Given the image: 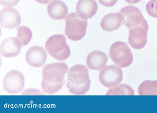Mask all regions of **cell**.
Returning <instances> with one entry per match:
<instances>
[{
  "label": "cell",
  "instance_id": "cell-1",
  "mask_svg": "<svg viewBox=\"0 0 157 113\" xmlns=\"http://www.w3.org/2000/svg\"><path fill=\"white\" fill-rule=\"evenodd\" d=\"M68 66L64 62H57L44 66L42 71L41 88L43 92L48 94L55 93L62 88Z\"/></svg>",
  "mask_w": 157,
  "mask_h": 113
},
{
  "label": "cell",
  "instance_id": "cell-2",
  "mask_svg": "<svg viewBox=\"0 0 157 113\" xmlns=\"http://www.w3.org/2000/svg\"><path fill=\"white\" fill-rule=\"evenodd\" d=\"M90 82L87 67L77 64L68 71L64 84L71 93L79 95L85 94L89 90Z\"/></svg>",
  "mask_w": 157,
  "mask_h": 113
},
{
  "label": "cell",
  "instance_id": "cell-3",
  "mask_svg": "<svg viewBox=\"0 0 157 113\" xmlns=\"http://www.w3.org/2000/svg\"><path fill=\"white\" fill-rule=\"evenodd\" d=\"M45 48L49 54L57 60H65L71 54L66 37L62 34H55L50 36L45 42Z\"/></svg>",
  "mask_w": 157,
  "mask_h": 113
},
{
  "label": "cell",
  "instance_id": "cell-4",
  "mask_svg": "<svg viewBox=\"0 0 157 113\" xmlns=\"http://www.w3.org/2000/svg\"><path fill=\"white\" fill-rule=\"evenodd\" d=\"M65 34L70 39L77 41L85 36L87 20L81 18L76 12L68 13L65 18Z\"/></svg>",
  "mask_w": 157,
  "mask_h": 113
},
{
  "label": "cell",
  "instance_id": "cell-5",
  "mask_svg": "<svg viewBox=\"0 0 157 113\" xmlns=\"http://www.w3.org/2000/svg\"><path fill=\"white\" fill-rule=\"evenodd\" d=\"M109 56L116 65L121 68L130 66L133 60V54L128 44L121 41H117L112 44Z\"/></svg>",
  "mask_w": 157,
  "mask_h": 113
},
{
  "label": "cell",
  "instance_id": "cell-6",
  "mask_svg": "<svg viewBox=\"0 0 157 113\" xmlns=\"http://www.w3.org/2000/svg\"><path fill=\"white\" fill-rule=\"evenodd\" d=\"M119 13L121 16V25L129 30L146 21L141 11L133 5L124 7Z\"/></svg>",
  "mask_w": 157,
  "mask_h": 113
},
{
  "label": "cell",
  "instance_id": "cell-7",
  "mask_svg": "<svg viewBox=\"0 0 157 113\" xmlns=\"http://www.w3.org/2000/svg\"><path fill=\"white\" fill-rule=\"evenodd\" d=\"M123 78L121 68L115 65L107 66L101 70L99 80L103 86L111 88L119 85Z\"/></svg>",
  "mask_w": 157,
  "mask_h": 113
},
{
  "label": "cell",
  "instance_id": "cell-8",
  "mask_svg": "<svg viewBox=\"0 0 157 113\" xmlns=\"http://www.w3.org/2000/svg\"><path fill=\"white\" fill-rule=\"evenodd\" d=\"M2 85L4 89L8 93L17 94L24 89L25 86L24 76L18 70H10L4 76Z\"/></svg>",
  "mask_w": 157,
  "mask_h": 113
},
{
  "label": "cell",
  "instance_id": "cell-9",
  "mask_svg": "<svg viewBox=\"0 0 157 113\" xmlns=\"http://www.w3.org/2000/svg\"><path fill=\"white\" fill-rule=\"evenodd\" d=\"M148 25L147 21L129 30L128 43L135 49L143 48L147 41Z\"/></svg>",
  "mask_w": 157,
  "mask_h": 113
},
{
  "label": "cell",
  "instance_id": "cell-10",
  "mask_svg": "<svg viewBox=\"0 0 157 113\" xmlns=\"http://www.w3.org/2000/svg\"><path fill=\"white\" fill-rule=\"evenodd\" d=\"M21 20V15L13 7H4L0 12V24L4 28L16 29L20 24Z\"/></svg>",
  "mask_w": 157,
  "mask_h": 113
},
{
  "label": "cell",
  "instance_id": "cell-11",
  "mask_svg": "<svg viewBox=\"0 0 157 113\" xmlns=\"http://www.w3.org/2000/svg\"><path fill=\"white\" fill-rule=\"evenodd\" d=\"M48 56L47 53L43 47L33 46L27 50L25 55V60L30 66L39 67L45 64Z\"/></svg>",
  "mask_w": 157,
  "mask_h": 113
},
{
  "label": "cell",
  "instance_id": "cell-12",
  "mask_svg": "<svg viewBox=\"0 0 157 113\" xmlns=\"http://www.w3.org/2000/svg\"><path fill=\"white\" fill-rule=\"evenodd\" d=\"M22 47L18 39L14 37L5 38L2 42L0 47L1 56L5 57H14L21 52Z\"/></svg>",
  "mask_w": 157,
  "mask_h": 113
},
{
  "label": "cell",
  "instance_id": "cell-13",
  "mask_svg": "<svg viewBox=\"0 0 157 113\" xmlns=\"http://www.w3.org/2000/svg\"><path fill=\"white\" fill-rule=\"evenodd\" d=\"M98 5L95 0H78L76 7V13L81 18L87 20L96 13Z\"/></svg>",
  "mask_w": 157,
  "mask_h": 113
},
{
  "label": "cell",
  "instance_id": "cell-14",
  "mask_svg": "<svg viewBox=\"0 0 157 113\" xmlns=\"http://www.w3.org/2000/svg\"><path fill=\"white\" fill-rule=\"evenodd\" d=\"M108 61L107 55L103 52L94 51L88 54L86 64L90 69L99 71L104 68Z\"/></svg>",
  "mask_w": 157,
  "mask_h": 113
},
{
  "label": "cell",
  "instance_id": "cell-15",
  "mask_svg": "<svg viewBox=\"0 0 157 113\" xmlns=\"http://www.w3.org/2000/svg\"><path fill=\"white\" fill-rule=\"evenodd\" d=\"M47 13L49 16L55 20L64 19L68 13L67 5L61 0H52L47 6Z\"/></svg>",
  "mask_w": 157,
  "mask_h": 113
},
{
  "label": "cell",
  "instance_id": "cell-16",
  "mask_svg": "<svg viewBox=\"0 0 157 113\" xmlns=\"http://www.w3.org/2000/svg\"><path fill=\"white\" fill-rule=\"evenodd\" d=\"M121 19L118 13H110L105 15L101 19L100 25L104 31L111 32L121 26Z\"/></svg>",
  "mask_w": 157,
  "mask_h": 113
},
{
  "label": "cell",
  "instance_id": "cell-17",
  "mask_svg": "<svg viewBox=\"0 0 157 113\" xmlns=\"http://www.w3.org/2000/svg\"><path fill=\"white\" fill-rule=\"evenodd\" d=\"M138 92L140 95H157V80H146L139 85Z\"/></svg>",
  "mask_w": 157,
  "mask_h": 113
},
{
  "label": "cell",
  "instance_id": "cell-18",
  "mask_svg": "<svg viewBox=\"0 0 157 113\" xmlns=\"http://www.w3.org/2000/svg\"><path fill=\"white\" fill-rule=\"evenodd\" d=\"M134 91L130 86L125 84H121L110 88L106 95H134Z\"/></svg>",
  "mask_w": 157,
  "mask_h": 113
},
{
  "label": "cell",
  "instance_id": "cell-19",
  "mask_svg": "<svg viewBox=\"0 0 157 113\" xmlns=\"http://www.w3.org/2000/svg\"><path fill=\"white\" fill-rule=\"evenodd\" d=\"M32 35V32L29 28L22 25L17 28V34L16 37L20 42L22 47H23L29 43Z\"/></svg>",
  "mask_w": 157,
  "mask_h": 113
},
{
  "label": "cell",
  "instance_id": "cell-20",
  "mask_svg": "<svg viewBox=\"0 0 157 113\" xmlns=\"http://www.w3.org/2000/svg\"><path fill=\"white\" fill-rule=\"evenodd\" d=\"M146 9L150 16L157 18V0H151L147 4Z\"/></svg>",
  "mask_w": 157,
  "mask_h": 113
},
{
  "label": "cell",
  "instance_id": "cell-21",
  "mask_svg": "<svg viewBox=\"0 0 157 113\" xmlns=\"http://www.w3.org/2000/svg\"><path fill=\"white\" fill-rule=\"evenodd\" d=\"M22 95H44V94L40 90L34 88H29L24 90L21 94Z\"/></svg>",
  "mask_w": 157,
  "mask_h": 113
},
{
  "label": "cell",
  "instance_id": "cell-22",
  "mask_svg": "<svg viewBox=\"0 0 157 113\" xmlns=\"http://www.w3.org/2000/svg\"><path fill=\"white\" fill-rule=\"evenodd\" d=\"M20 0H0V3L4 6L12 7L16 5Z\"/></svg>",
  "mask_w": 157,
  "mask_h": 113
},
{
  "label": "cell",
  "instance_id": "cell-23",
  "mask_svg": "<svg viewBox=\"0 0 157 113\" xmlns=\"http://www.w3.org/2000/svg\"><path fill=\"white\" fill-rule=\"evenodd\" d=\"M101 5L106 7H111L115 5L118 0H98Z\"/></svg>",
  "mask_w": 157,
  "mask_h": 113
},
{
  "label": "cell",
  "instance_id": "cell-24",
  "mask_svg": "<svg viewBox=\"0 0 157 113\" xmlns=\"http://www.w3.org/2000/svg\"><path fill=\"white\" fill-rule=\"evenodd\" d=\"M127 2L131 5L137 3L141 2L142 0H124Z\"/></svg>",
  "mask_w": 157,
  "mask_h": 113
},
{
  "label": "cell",
  "instance_id": "cell-25",
  "mask_svg": "<svg viewBox=\"0 0 157 113\" xmlns=\"http://www.w3.org/2000/svg\"><path fill=\"white\" fill-rule=\"evenodd\" d=\"M36 2L40 4H47L51 0H35Z\"/></svg>",
  "mask_w": 157,
  "mask_h": 113
}]
</instances>
